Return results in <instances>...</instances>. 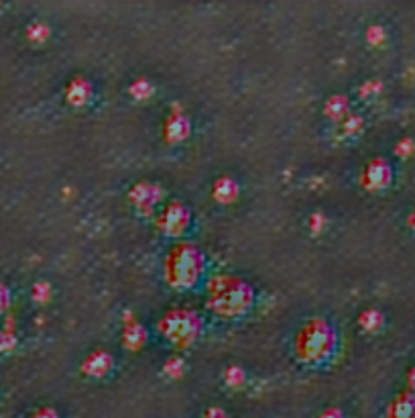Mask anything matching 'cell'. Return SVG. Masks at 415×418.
Returning <instances> with one entry per match:
<instances>
[{"label": "cell", "mask_w": 415, "mask_h": 418, "mask_svg": "<svg viewBox=\"0 0 415 418\" xmlns=\"http://www.w3.org/2000/svg\"><path fill=\"white\" fill-rule=\"evenodd\" d=\"M33 418H58V415H56L51 408H41V410H37V412L33 415Z\"/></svg>", "instance_id": "obj_19"}, {"label": "cell", "mask_w": 415, "mask_h": 418, "mask_svg": "<svg viewBox=\"0 0 415 418\" xmlns=\"http://www.w3.org/2000/svg\"><path fill=\"white\" fill-rule=\"evenodd\" d=\"M202 267H204L202 253L195 247H191L189 243H183L171 251V255L167 259V278L171 284L187 288L198 282Z\"/></svg>", "instance_id": "obj_1"}, {"label": "cell", "mask_w": 415, "mask_h": 418, "mask_svg": "<svg viewBox=\"0 0 415 418\" xmlns=\"http://www.w3.org/2000/svg\"><path fill=\"white\" fill-rule=\"evenodd\" d=\"M110 367H112V358L108 353H104V351H96L84 363V371L88 375H96V377H102L104 373H108Z\"/></svg>", "instance_id": "obj_8"}, {"label": "cell", "mask_w": 415, "mask_h": 418, "mask_svg": "<svg viewBox=\"0 0 415 418\" xmlns=\"http://www.w3.org/2000/svg\"><path fill=\"white\" fill-rule=\"evenodd\" d=\"M90 94H92V88L86 80H73L69 90H67V98L69 102L73 104H84L90 100Z\"/></svg>", "instance_id": "obj_9"}, {"label": "cell", "mask_w": 415, "mask_h": 418, "mask_svg": "<svg viewBox=\"0 0 415 418\" xmlns=\"http://www.w3.org/2000/svg\"><path fill=\"white\" fill-rule=\"evenodd\" d=\"M326 111H328L330 117H342V113L346 111V102H344V98H342V96H334V98L328 102Z\"/></svg>", "instance_id": "obj_14"}, {"label": "cell", "mask_w": 415, "mask_h": 418, "mask_svg": "<svg viewBox=\"0 0 415 418\" xmlns=\"http://www.w3.org/2000/svg\"><path fill=\"white\" fill-rule=\"evenodd\" d=\"M250 300H252V292L244 282L220 278L212 288V302L210 304L218 314L235 316V314H240L248 308Z\"/></svg>", "instance_id": "obj_2"}, {"label": "cell", "mask_w": 415, "mask_h": 418, "mask_svg": "<svg viewBox=\"0 0 415 418\" xmlns=\"http://www.w3.org/2000/svg\"><path fill=\"white\" fill-rule=\"evenodd\" d=\"M12 343H14V339H12L8 333H0V351L10 349V347H12Z\"/></svg>", "instance_id": "obj_17"}, {"label": "cell", "mask_w": 415, "mask_h": 418, "mask_svg": "<svg viewBox=\"0 0 415 418\" xmlns=\"http://www.w3.org/2000/svg\"><path fill=\"white\" fill-rule=\"evenodd\" d=\"M410 386L415 390V367L410 371Z\"/></svg>", "instance_id": "obj_22"}, {"label": "cell", "mask_w": 415, "mask_h": 418, "mask_svg": "<svg viewBox=\"0 0 415 418\" xmlns=\"http://www.w3.org/2000/svg\"><path fill=\"white\" fill-rule=\"evenodd\" d=\"M389 418H415V396L412 392H405L397 396L389 408Z\"/></svg>", "instance_id": "obj_7"}, {"label": "cell", "mask_w": 415, "mask_h": 418, "mask_svg": "<svg viewBox=\"0 0 415 418\" xmlns=\"http://www.w3.org/2000/svg\"><path fill=\"white\" fill-rule=\"evenodd\" d=\"M132 200L141 204H153L157 200V190L153 186H137V190L132 192Z\"/></svg>", "instance_id": "obj_12"}, {"label": "cell", "mask_w": 415, "mask_h": 418, "mask_svg": "<svg viewBox=\"0 0 415 418\" xmlns=\"http://www.w3.org/2000/svg\"><path fill=\"white\" fill-rule=\"evenodd\" d=\"M332 349H334V331L322 320L309 322L297 339V351L303 361H320Z\"/></svg>", "instance_id": "obj_3"}, {"label": "cell", "mask_w": 415, "mask_h": 418, "mask_svg": "<svg viewBox=\"0 0 415 418\" xmlns=\"http://www.w3.org/2000/svg\"><path fill=\"white\" fill-rule=\"evenodd\" d=\"M200 327H202L200 318L193 312H187V310H174V312L165 314L163 320H161V324H159L161 333L169 341H174L178 345L191 343L198 337Z\"/></svg>", "instance_id": "obj_4"}, {"label": "cell", "mask_w": 415, "mask_h": 418, "mask_svg": "<svg viewBox=\"0 0 415 418\" xmlns=\"http://www.w3.org/2000/svg\"><path fill=\"white\" fill-rule=\"evenodd\" d=\"M167 137L169 139H181V137H185L187 135V120L183 119V117H174V119L169 120V124H167Z\"/></svg>", "instance_id": "obj_11"}, {"label": "cell", "mask_w": 415, "mask_h": 418, "mask_svg": "<svg viewBox=\"0 0 415 418\" xmlns=\"http://www.w3.org/2000/svg\"><path fill=\"white\" fill-rule=\"evenodd\" d=\"M320 418H342V412H340V410H336V408H330V410L322 412V417Z\"/></svg>", "instance_id": "obj_20"}, {"label": "cell", "mask_w": 415, "mask_h": 418, "mask_svg": "<svg viewBox=\"0 0 415 418\" xmlns=\"http://www.w3.org/2000/svg\"><path fill=\"white\" fill-rule=\"evenodd\" d=\"M237 192H238L237 184H235L230 178H220L216 182V186H214V196H216L218 200H222V202H230V200H235Z\"/></svg>", "instance_id": "obj_10"}, {"label": "cell", "mask_w": 415, "mask_h": 418, "mask_svg": "<svg viewBox=\"0 0 415 418\" xmlns=\"http://www.w3.org/2000/svg\"><path fill=\"white\" fill-rule=\"evenodd\" d=\"M143 333H141V329L137 327V324H132V327H126V331H124V341H128V345H132V347H137L139 343H143Z\"/></svg>", "instance_id": "obj_15"}, {"label": "cell", "mask_w": 415, "mask_h": 418, "mask_svg": "<svg viewBox=\"0 0 415 418\" xmlns=\"http://www.w3.org/2000/svg\"><path fill=\"white\" fill-rule=\"evenodd\" d=\"M161 229L169 235H179L187 229L189 225V212L187 208H183L181 204H171L165 208L163 217H161Z\"/></svg>", "instance_id": "obj_5"}, {"label": "cell", "mask_w": 415, "mask_h": 418, "mask_svg": "<svg viewBox=\"0 0 415 418\" xmlns=\"http://www.w3.org/2000/svg\"><path fill=\"white\" fill-rule=\"evenodd\" d=\"M364 179H366V184H368L370 188H383V186H387L389 179H391V168H389L385 162L377 160V162H372V164L366 168Z\"/></svg>", "instance_id": "obj_6"}, {"label": "cell", "mask_w": 415, "mask_h": 418, "mask_svg": "<svg viewBox=\"0 0 415 418\" xmlns=\"http://www.w3.org/2000/svg\"><path fill=\"white\" fill-rule=\"evenodd\" d=\"M360 324L366 329V331H375L383 324V316L377 312V310H366L362 316H360Z\"/></svg>", "instance_id": "obj_13"}, {"label": "cell", "mask_w": 415, "mask_h": 418, "mask_svg": "<svg viewBox=\"0 0 415 418\" xmlns=\"http://www.w3.org/2000/svg\"><path fill=\"white\" fill-rule=\"evenodd\" d=\"M204 418H228L222 410H218V408H212V410H208L206 412V417Z\"/></svg>", "instance_id": "obj_21"}, {"label": "cell", "mask_w": 415, "mask_h": 418, "mask_svg": "<svg viewBox=\"0 0 415 418\" xmlns=\"http://www.w3.org/2000/svg\"><path fill=\"white\" fill-rule=\"evenodd\" d=\"M8 300H10V294H8V290L0 284V312L8 306Z\"/></svg>", "instance_id": "obj_18"}, {"label": "cell", "mask_w": 415, "mask_h": 418, "mask_svg": "<svg viewBox=\"0 0 415 418\" xmlns=\"http://www.w3.org/2000/svg\"><path fill=\"white\" fill-rule=\"evenodd\" d=\"M410 225H412V227H414V229H415V212H414V214H412V217H410Z\"/></svg>", "instance_id": "obj_23"}, {"label": "cell", "mask_w": 415, "mask_h": 418, "mask_svg": "<svg viewBox=\"0 0 415 418\" xmlns=\"http://www.w3.org/2000/svg\"><path fill=\"white\" fill-rule=\"evenodd\" d=\"M47 35V29L43 27V25H33L31 29H29V37L31 39H43Z\"/></svg>", "instance_id": "obj_16"}]
</instances>
